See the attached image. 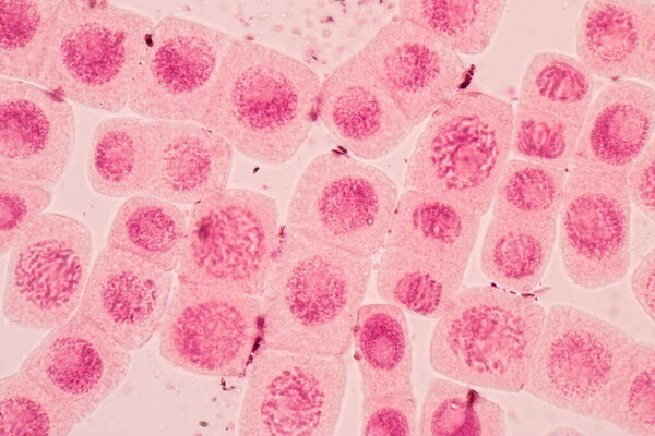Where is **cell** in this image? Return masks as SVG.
<instances>
[{
  "label": "cell",
  "instance_id": "1",
  "mask_svg": "<svg viewBox=\"0 0 655 436\" xmlns=\"http://www.w3.org/2000/svg\"><path fill=\"white\" fill-rule=\"evenodd\" d=\"M371 270L370 257L282 227L263 291L259 347L344 356Z\"/></svg>",
  "mask_w": 655,
  "mask_h": 436
},
{
  "label": "cell",
  "instance_id": "2",
  "mask_svg": "<svg viewBox=\"0 0 655 436\" xmlns=\"http://www.w3.org/2000/svg\"><path fill=\"white\" fill-rule=\"evenodd\" d=\"M321 81L302 61L233 37L203 124L261 164L290 160L317 119Z\"/></svg>",
  "mask_w": 655,
  "mask_h": 436
},
{
  "label": "cell",
  "instance_id": "3",
  "mask_svg": "<svg viewBox=\"0 0 655 436\" xmlns=\"http://www.w3.org/2000/svg\"><path fill=\"white\" fill-rule=\"evenodd\" d=\"M154 26L146 14L108 1L60 0L37 85L80 107L122 111Z\"/></svg>",
  "mask_w": 655,
  "mask_h": 436
},
{
  "label": "cell",
  "instance_id": "4",
  "mask_svg": "<svg viewBox=\"0 0 655 436\" xmlns=\"http://www.w3.org/2000/svg\"><path fill=\"white\" fill-rule=\"evenodd\" d=\"M513 113L500 97L455 94L427 119L407 162L405 187L485 216L510 157Z\"/></svg>",
  "mask_w": 655,
  "mask_h": 436
},
{
  "label": "cell",
  "instance_id": "5",
  "mask_svg": "<svg viewBox=\"0 0 655 436\" xmlns=\"http://www.w3.org/2000/svg\"><path fill=\"white\" fill-rule=\"evenodd\" d=\"M545 318V308L532 296L496 286L464 288L433 327L430 366L469 386L519 393Z\"/></svg>",
  "mask_w": 655,
  "mask_h": 436
},
{
  "label": "cell",
  "instance_id": "6",
  "mask_svg": "<svg viewBox=\"0 0 655 436\" xmlns=\"http://www.w3.org/2000/svg\"><path fill=\"white\" fill-rule=\"evenodd\" d=\"M638 340L616 324L570 304H552L524 390L586 419L605 421Z\"/></svg>",
  "mask_w": 655,
  "mask_h": 436
},
{
  "label": "cell",
  "instance_id": "7",
  "mask_svg": "<svg viewBox=\"0 0 655 436\" xmlns=\"http://www.w3.org/2000/svg\"><path fill=\"white\" fill-rule=\"evenodd\" d=\"M398 199L382 170L341 150L315 156L301 172L286 223L313 241L360 256L383 249Z\"/></svg>",
  "mask_w": 655,
  "mask_h": 436
},
{
  "label": "cell",
  "instance_id": "8",
  "mask_svg": "<svg viewBox=\"0 0 655 436\" xmlns=\"http://www.w3.org/2000/svg\"><path fill=\"white\" fill-rule=\"evenodd\" d=\"M177 277L259 296L278 247L279 211L274 198L226 189L193 205Z\"/></svg>",
  "mask_w": 655,
  "mask_h": 436
},
{
  "label": "cell",
  "instance_id": "9",
  "mask_svg": "<svg viewBox=\"0 0 655 436\" xmlns=\"http://www.w3.org/2000/svg\"><path fill=\"white\" fill-rule=\"evenodd\" d=\"M94 239L76 218L46 211L9 253L2 292L8 324L46 330L80 307L91 272Z\"/></svg>",
  "mask_w": 655,
  "mask_h": 436
},
{
  "label": "cell",
  "instance_id": "10",
  "mask_svg": "<svg viewBox=\"0 0 655 436\" xmlns=\"http://www.w3.org/2000/svg\"><path fill=\"white\" fill-rule=\"evenodd\" d=\"M347 384L343 356L259 347L247 370L240 436H332Z\"/></svg>",
  "mask_w": 655,
  "mask_h": 436
},
{
  "label": "cell",
  "instance_id": "11",
  "mask_svg": "<svg viewBox=\"0 0 655 436\" xmlns=\"http://www.w3.org/2000/svg\"><path fill=\"white\" fill-rule=\"evenodd\" d=\"M262 334V299L235 290L179 282L158 337L160 356L210 377L243 375Z\"/></svg>",
  "mask_w": 655,
  "mask_h": 436
},
{
  "label": "cell",
  "instance_id": "12",
  "mask_svg": "<svg viewBox=\"0 0 655 436\" xmlns=\"http://www.w3.org/2000/svg\"><path fill=\"white\" fill-rule=\"evenodd\" d=\"M626 174L582 165L568 171L558 249L565 275L582 289L612 286L629 270L631 202Z\"/></svg>",
  "mask_w": 655,
  "mask_h": 436
},
{
  "label": "cell",
  "instance_id": "13",
  "mask_svg": "<svg viewBox=\"0 0 655 436\" xmlns=\"http://www.w3.org/2000/svg\"><path fill=\"white\" fill-rule=\"evenodd\" d=\"M231 36L178 15L162 17L128 101L147 120L202 123Z\"/></svg>",
  "mask_w": 655,
  "mask_h": 436
},
{
  "label": "cell",
  "instance_id": "14",
  "mask_svg": "<svg viewBox=\"0 0 655 436\" xmlns=\"http://www.w3.org/2000/svg\"><path fill=\"white\" fill-rule=\"evenodd\" d=\"M130 366L131 351L78 310L44 336L19 371L76 425L120 387Z\"/></svg>",
  "mask_w": 655,
  "mask_h": 436
},
{
  "label": "cell",
  "instance_id": "15",
  "mask_svg": "<svg viewBox=\"0 0 655 436\" xmlns=\"http://www.w3.org/2000/svg\"><path fill=\"white\" fill-rule=\"evenodd\" d=\"M70 102L33 83L0 78V179L53 191L75 145Z\"/></svg>",
  "mask_w": 655,
  "mask_h": 436
},
{
  "label": "cell",
  "instance_id": "16",
  "mask_svg": "<svg viewBox=\"0 0 655 436\" xmlns=\"http://www.w3.org/2000/svg\"><path fill=\"white\" fill-rule=\"evenodd\" d=\"M416 126L464 90L469 69L416 24L393 19L357 53Z\"/></svg>",
  "mask_w": 655,
  "mask_h": 436
},
{
  "label": "cell",
  "instance_id": "17",
  "mask_svg": "<svg viewBox=\"0 0 655 436\" xmlns=\"http://www.w3.org/2000/svg\"><path fill=\"white\" fill-rule=\"evenodd\" d=\"M171 290L170 271L105 246L93 261L79 311L132 352L159 331Z\"/></svg>",
  "mask_w": 655,
  "mask_h": 436
},
{
  "label": "cell",
  "instance_id": "18",
  "mask_svg": "<svg viewBox=\"0 0 655 436\" xmlns=\"http://www.w3.org/2000/svg\"><path fill=\"white\" fill-rule=\"evenodd\" d=\"M234 148L202 123L146 120L142 195L195 205L228 189Z\"/></svg>",
  "mask_w": 655,
  "mask_h": 436
},
{
  "label": "cell",
  "instance_id": "19",
  "mask_svg": "<svg viewBox=\"0 0 655 436\" xmlns=\"http://www.w3.org/2000/svg\"><path fill=\"white\" fill-rule=\"evenodd\" d=\"M317 118L342 147L361 160L390 155L415 126L358 55L321 83Z\"/></svg>",
  "mask_w": 655,
  "mask_h": 436
},
{
  "label": "cell",
  "instance_id": "20",
  "mask_svg": "<svg viewBox=\"0 0 655 436\" xmlns=\"http://www.w3.org/2000/svg\"><path fill=\"white\" fill-rule=\"evenodd\" d=\"M577 60L609 82H655V2L590 0L575 33Z\"/></svg>",
  "mask_w": 655,
  "mask_h": 436
},
{
  "label": "cell",
  "instance_id": "21",
  "mask_svg": "<svg viewBox=\"0 0 655 436\" xmlns=\"http://www.w3.org/2000/svg\"><path fill=\"white\" fill-rule=\"evenodd\" d=\"M655 133V90L633 81L609 82L581 125L572 166L627 172Z\"/></svg>",
  "mask_w": 655,
  "mask_h": 436
},
{
  "label": "cell",
  "instance_id": "22",
  "mask_svg": "<svg viewBox=\"0 0 655 436\" xmlns=\"http://www.w3.org/2000/svg\"><path fill=\"white\" fill-rule=\"evenodd\" d=\"M481 217L437 195L406 189L398 195L383 245L466 271Z\"/></svg>",
  "mask_w": 655,
  "mask_h": 436
},
{
  "label": "cell",
  "instance_id": "23",
  "mask_svg": "<svg viewBox=\"0 0 655 436\" xmlns=\"http://www.w3.org/2000/svg\"><path fill=\"white\" fill-rule=\"evenodd\" d=\"M352 342L362 397L414 392L413 347L403 310L389 303L361 305Z\"/></svg>",
  "mask_w": 655,
  "mask_h": 436
},
{
  "label": "cell",
  "instance_id": "24",
  "mask_svg": "<svg viewBox=\"0 0 655 436\" xmlns=\"http://www.w3.org/2000/svg\"><path fill=\"white\" fill-rule=\"evenodd\" d=\"M558 222L491 218L480 251V269L493 286L525 294L549 266Z\"/></svg>",
  "mask_w": 655,
  "mask_h": 436
},
{
  "label": "cell",
  "instance_id": "25",
  "mask_svg": "<svg viewBox=\"0 0 655 436\" xmlns=\"http://www.w3.org/2000/svg\"><path fill=\"white\" fill-rule=\"evenodd\" d=\"M465 271L404 250L385 247L377 274V292L384 303L415 316L439 319L463 288Z\"/></svg>",
  "mask_w": 655,
  "mask_h": 436
},
{
  "label": "cell",
  "instance_id": "26",
  "mask_svg": "<svg viewBox=\"0 0 655 436\" xmlns=\"http://www.w3.org/2000/svg\"><path fill=\"white\" fill-rule=\"evenodd\" d=\"M187 229V218L176 204L155 196H132L116 210L106 246L172 272L179 266Z\"/></svg>",
  "mask_w": 655,
  "mask_h": 436
},
{
  "label": "cell",
  "instance_id": "27",
  "mask_svg": "<svg viewBox=\"0 0 655 436\" xmlns=\"http://www.w3.org/2000/svg\"><path fill=\"white\" fill-rule=\"evenodd\" d=\"M146 120L110 117L95 126L88 146L86 177L97 194L129 198L142 195Z\"/></svg>",
  "mask_w": 655,
  "mask_h": 436
},
{
  "label": "cell",
  "instance_id": "28",
  "mask_svg": "<svg viewBox=\"0 0 655 436\" xmlns=\"http://www.w3.org/2000/svg\"><path fill=\"white\" fill-rule=\"evenodd\" d=\"M507 5L505 0H403L398 16L458 56H479L495 38Z\"/></svg>",
  "mask_w": 655,
  "mask_h": 436
},
{
  "label": "cell",
  "instance_id": "29",
  "mask_svg": "<svg viewBox=\"0 0 655 436\" xmlns=\"http://www.w3.org/2000/svg\"><path fill=\"white\" fill-rule=\"evenodd\" d=\"M595 76L574 57L541 51L526 65L517 104L582 125L595 98Z\"/></svg>",
  "mask_w": 655,
  "mask_h": 436
},
{
  "label": "cell",
  "instance_id": "30",
  "mask_svg": "<svg viewBox=\"0 0 655 436\" xmlns=\"http://www.w3.org/2000/svg\"><path fill=\"white\" fill-rule=\"evenodd\" d=\"M504 409L461 382L438 377L424 398L420 436H504Z\"/></svg>",
  "mask_w": 655,
  "mask_h": 436
},
{
  "label": "cell",
  "instance_id": "31",
  "mask_svg": "<svg viewBox=\"0 0 655 436\" xmlns=\"http://www.w3.org/2000/svg\"><path fill=\"white\" fill-rule=\"evenodd\" d=\"M60 0L0 2L1 77L37 84Z\"/></svg>",
  "mask_w": 655,
  "mask_h": 436
},
{
  "label": "cell",
  "instance_id": "32",
  "mask_svg": "<svg viewBox=\"0 0 655 436\" xmlns=\"http://www.w3.org/2000/svg\"><path fill=\"white\" fill-rule=\"evenodd\" d=\"M568 171L509 158L496 186L492 217L558 222Z\"/></svg>",
  "mask_w": 655,
  "mask_h": 436
},
{
  "label": "cell",
  "instance_id": "33",
  "mask_svg": "<svg viewBox=\"0 0 655 436\" xmlns=\"http://www.w3.org/2000/svg\"><path fill=\"white\" fill-rule=\"evenodd\" d=\"M580 132V124L516 104L511 152L515 157L527 161L569 170Z\"/></svg>",
  "mask_w": 655,
  "mask_h": 436
},
{
  "label": "cell",
  "instance_id": "34",
  "mask_svg": "<svg viewBox=\"0 0 655 436\" xmlns=\"http://www.w3.org/2000/svg\"><path fill=\"white\" fill-rule=\"evenodd\" d=\"M75 424L19 370L0 380V433L13 435H70Z\"/></svg>",
  "mask_w": 655,
  "mask_h": 436
},
{
  "label": "cell",
  "instance_id": "35",
  "mask_svg": "<svg viewBox=\"0 0 655 436\" xmlns=\"http://www.w3.org/2000/svg\"><path fill=\"white\" fill-rule=\"evenodd\" d=\"M606 422L638 436H655V346L638 340Z\"/></svg>",
  "mask_w": 655,
  "mask_h": 436
},
{
  "label": "cell",
  "instance_id": "36",
  "mask_svg": "<svg viewBox=\"0 0 655 436\" xmlns=\"http://www.w3.org/2000/svg\"><path fill=\"white\" fill-rule=\"evenodd\" d=\"M53 191L0 179V251L9 254L19 239L50 206Z\"/></svg>",
  "mask_w": 655,
  "mask_h": 436
},
{
  "label": "cell",
  "instance_id": "37",
  "mask_svg": "<svg viewBox=\"0 0 655 436\" xmlns=\"http://www.w3.org/2000/svg\"><path fill=\"white\" fill-rule=\"evenodd\" d=\"M360 434L365 436L418 435L414 392L362 397Z\"/></svg>",
  "mask_w": 655,
  "mask_h": 436
},
{
  "label": "cell",
  "instance_id": "38",
  "mask_svg": "<svg viewBox=\"0 0 655 436\" xmlns=\"http://www.w3.org/2000/svg\"><path fill=\"white\" fill-rule=\"evenodd\" d=\"M626 185L630 202L654 222L655 217V141L628 169Z\"/></svg>",
  "mask_w": 655,
  "mask_h": 436
},
{
  "label": "cell",
  "instance_id": "39",
  "mask_svg": "<svg viewBox=\"0 0 655 436\" xmlns=\"http://www.w3.org/2000/svg\"><path fill=\"white\" fill-rule=\"evenodd\" d=\"M631 290L644 313L655 317V250L652 247L635 267L631 277Z\"/></svg>",
  "mask_w": 655,
  "mask_h": 436
},
{
  "label": "cell",
  "instance_id": "40",
  "mask_svg": "<svg viewBox=\"0 0 655 436\" xmlns=\"http://www.w3.org/2000/svg\"><path fill=\"white\" fill-rule=\"evenodd\" d=\"M547 435L550 436H581V435H585L584 432H582L581 429H577L576 427L573 426H558V427H553L550 431H548L546 433Z\"/></svg>",
  "mask_w": 655,
  "mask_h": 436
}]
</instances>
